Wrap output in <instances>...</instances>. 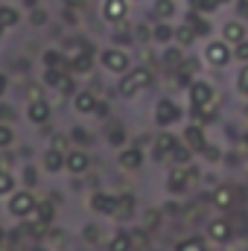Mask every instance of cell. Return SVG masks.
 Masks as SVG:
<instances>
[{
	"mask_svg": "<svg viewBox=\"0 0 248 251\" xmlns=\"http://www.w3.org/2000/svg\"><path fill=\"white\" fill-rule=\"evenodd\" d=\"M152 82H155V79H152V70H149V67H131V70H125L123 79L117 82V94H120L123 100H131V97H137L140 91H146Z\"/></svg>",
	"mask_w": 248,
	"mask_h": 251,
	"instance_id": "6da1fadb",
	"label": "cell"
},
{
	"mask_svg": "<svg viewBox=\"0 0 248 251\" xmlns=\"http://www.w3.org/2000/svg\"><path fill=\"white\" fill-rule=\"evenodd\" d=\"M35 204H38V199L32 196V190H15V193L9 196V213L18 216V219L32 216V213H35Z\"/></svg>",
	"mask_w": 248,
	"mask_h": 251,
	"instance_id": "7a4b0ae2",
	"label": "cell"
},
{
	"mask_svg": "<svg viewBox=\"0 0 248 251\" xmlns=\"http://www.w3.org/2000/svg\"><path fill=\"white\" fill-rule=\"evenodd\" d=\"M99 62H102V67H105L108 73H117V76H123L125 70H131V59H128V53H125L123 47H108V50H102V53H99Z\"/></svg>",
	"mask_w": 248,
	"mask_h": 251,
	"instance_id": "3957f363",
	"label": "cell"
},
{
	"mask_svg": "<svg viewBox=\"0 0 248 251\" xmlns=\"http://www.w3.org/2000/svg\"><path fill=\"white\" fill-rule=\"evenodd\" d=\"M187 97H190L193 108H210V102H213V85L204 82V79H193L190 88H187Z\"/></svg>",
	"mask_w": 248,
	"mask_h": 251,
	"instance_id": "277c9868",
	"label": "cell"
},
{
	"mask_svg": "<svg viewBox=\"0 0 248 251\" xmlns=\"http://www.w3.org/2000/svg\"><path fill=\"white\" fill-rule=\"evenodd\" d=\"M181 120V108L173 102V100H158L155 102V123L158 126H173V123H178Z\"/></svg>",
	"mask_w": 248,
	"mask_h": 251,
	"instance_id": "5b68a950",
	"label": "cell"
},
{
	"mask_svg": "<svg viewBox=\"0 0 248 251\" xmlns=\"http://www.w3.org/2000/svg\"><path fill=\"white\" fill-rule=\"evenodd\" d=\"M201 56H204V62L213 64V67H225V64L231 62V50H228L225 41H210Z\"/></svg>",
	"mask_w": 248,
	"mask_h": 251,
	"instance_id": "8992f818",
	"label": "cell"
},
{
	"mask_svg": "<svg viewBox=\"0 0 248 251\" xmlns=\"http://www.w3.org/2000/svg\"><path fill=\"white\" fill-rule=\"evenodd\" d=\"M88 207H91L94 213L114 216V210H117V196H114V193H91V199H88Z\"/></svg>",
	"mask_w": 248,
	"mask_h": 251,
	"instance_id": "52a82bcc",
	"label": "cell"
},
{
	"mask_svg": "<svg viewBox=\"0 0 248 251\" xmlns=\"http://www.w3.org/2000/svg\"><path fill=\"white\" fill-rule=\"evenodd\" d=\"M190 181H193V176H190V170H187V167H175L173 173H167V190H170L173 196L187 193Z\"/></svg>",
	"mask_w": 248,
	"mask_h": 251,
	"instance_id": "ba28073f",
	"label": "cell"
},
{
	"mask_svg": "<svg viewBox=\"0 0 248 251\" xmlns=\"http://www.w3.org/2000/svg\"><path fill=\"white\" fill-rule=\"evenodd\" d=\"M88 167H91V158H88V152H82V149H70V152L64 155V170H70L73 176H82V173H88Z\"/></svg>",
	"mask_w": 248,
	"mask_h": 251,
	"instance_id": "9c48e42d",
	"label": "cell"
},
{
	"mask_svg": "<svg viewBox=\"0 0 248 251\" xmlns=\"http://www.w3.org/2000/svg\"><path fill=\"white\" fill-rule=\"evenodd\" d=\"M102 15L111 24H123L125 15H128V0H105L102 3Z\"/></svg>",
	"mask_w": 248,
	"mask_h": 251,
	"instance_id": "30bf717a",
	"label": "cell"
},
{
	"mask_svg": "<svg viewBox=\"0 0 248 251\" xmlns=\"http://www.w3.org/2000/svg\"><path fill=\"white\" fill-rule=\"evenodd\" d=\"M67 67H70V73H91V67H94V50H79V53H70Z\"/></svg>",
	"mask_w": 248,
	"mask_h": 251,
	"instance_id": "8fae6325",
	"label": "cell"
},
{
	"mask_svg": "<svg viewBox=\"0 0 248 251\" xmlns=\"http://www.w3.org/2000/svg\"><path fill=\"white\" fill-rule=\"evenodd\" d=\"M117 164H120L123 170H140V167H143V149H140V146L123 149V152L117 155Z\"/></svg>",
	"mask_w": 248,
	"mask_h": 251,
	"instance_id": "7c38bea8",
	"label": "cell"
},
{
	"mask_svg": "<svg viewBox=\"0 0 248 251\" xmlns=\"http://www.w3.org/2000/svg\"><path fill=\"white\" fill-rule=\"evenodd\" d=\"M97 105H99V100L94 97V91H79V94L73 97V108H76L79 114H94Z\"/></svg>",
	"mask_w": 248,
	"mask_h": 251,
	"instance_id": "4fadbf2b",
	"label": "cell"
},
{
	"mask_svg": "<svg viewBox=\"0 0 248 251\" xmlns=\"http://www.w3.org/2000/svg\"><path fill=\"white\" fill-rule=\"evenodd\" d=\"M184 146L187 149H193V152H204L207 137H204V131H201L198 126H187L184 128Z\"/></svg>",
	"mask_w": 248,
	"mask_h": 251,
	"instance_id": "5bb4252c",
	"label": "cell"
},
{
	"mask_svg": "<svg viewBox=\"0 0 248 251\" xmlns=\"http://www.w3.org/2000/svg\"><path fill=\"white\" fill-rule=\"evenodd\" d=\"M26 117H29V123L41 126L50 120V105H47V100H38V102H29L26 105Z\"/></svg>",
	"mask_w": 248,
	"mask_h": 251,
	"instance_id": "9a60e30c",
	"label": "cell"
},
{
	"mask_svg": "<svg viewBox=\"0 0 248 251\" xmlns=\"http://www.w3.org/2000/svg\"><path fill=\"white\" fill-rule=\"evenodd\" d=\"M207 237H210L213 243H228V240H231V225H228L225 219H210Z\"/></svg>",
	"mask_w": 248,
	"mask_h": 251,
	"instance_id": "2e32d148",
	"label": "cell"
},
{
	"mask_svg": "<svg viewBox=\"0 0 248 251\" xmlns=\"http://www.w3.org/2000/svg\"><path fill=\"white\" fill-rule=\"evenodd\" d=\"M175 146H178V137H175V134H170V131L158 134V137H155V158H167Z\"/></svg>",
	"mask_w": 248,
	"mask_h": 251,
	"instance_id": "e0dca14e",
	"label": "cell"
},
{
	"mask_svg": "<svg viewBox=\"0 0 248 251\" xmlns=\"http://www.w3.org/2000/svg\"><path fill=\"white\" fill-rule=\"evenodd\" d=\"M64 155H67V152L47 149V152H44V170H47V173H53V176H56V173H62V170H64Z\"/></svg>",
	"mask_w": 248,
	"mask_h": 251,
	"instance_id": "ac0fdd59",
	"label": "cell"
},
{
	"mask_svg": "<svg viewBox=\"0 0 248 251\" xmlns=\"http://www.w3.org/2000/svg\"><path fill=\"white\" fill-rule=\"evenodd\" d=\"M184 24L190 26V29H193V35H210V32H213V26H210L204 18H198L196 12H187Z\"/></svg>",
	"mask_w": 248,
	"mask_h": 251,
	"instance_id": "d6986e66",
	"label": "cell"
},
{
	"mask_svg": "<svg viewBox=\"0 0 248 251\" xmlns=\"http://www.w3.org/2000/svg\"><path fill=\"white\" fill-rule=\"evenodd\" d=\"M134 213V196L131 193H120L117 196V210H114V216L117 219H128Z\"/></svg>",
	"mask_w": 248,
	"mask_h": 251,
	"instance_id": "ffe728a7",
	"label": "cell"
},
{
	"mask_svg": "<svg viewBox=\"0 0 248 251\" xmlns=\"http://www.w3.org/2000/svg\"><path fill=\"white\" fill-rule=\"evenodd\" d=\"M210 201H213L216 207H222V210H225V207H231V204H234V190H231V187H216L213 193H210Z\"/></svg>",
	"mask_w": 248,
	"mask_h": 251,
	"instance_id": "44dd1931",
	"label": "cell"
},
{
	"mask_svg": "<svg viewBox=\"0 0 248 251\" xmlns=\"http://www.w3.org/2000/svg\"><path fill=\"white\" fill-rule=\"evenodd\" d=\"M131 249H134V240H131V234H125V231L114 234V237L108 240V251H131Z\"/></svg>",
	"mask_w": 248,
	"mask_h": 251,
	"instance_id": "7402d4cb",
	"label": "cell"
},
{
	"mask_svg": "<svg viewBox=\"0 0 248 251\" xmlns=\"http://www.w3.org/2000/svg\"><path fill=\"white\" fill-rule=\"evenodd\" d=\"M64 79H67V70H56V67H44V79L41 85L44 88H59Z\"/></svg>",
	"mask_w": 248,
	"mask_h": 251,
	"instance_id": "603a6c76",
	"label": "cell"
},
{
	"mask_svg": "<svg viewBox=\"0 0 248 251\" xmlns=\"http://www.w3.org/2000/svg\"><path fill=\"white\" fill-rule=\"evenodd\" d=\"M243 35H246L243 24H237V21H228V24H225V44H228V41L243 44Z\"/></svg>",
	"mask_w": 248,
	"mask_h": 251,
	"instance_id": "cb8c5ba5",
	"label": "cell"
},
{
	"mask_svg": "<svg viewBox=\"0 0 248 251\" xmlns=\"http://www.w3.org/2000/svg\"><path fill=\"white\" fill-rule=\"evenodd\" d=\"M41 62L44 67H56V70H67V62H64V56L59 50H47L44 56H41Z\"/></svg>",
	"mask_w": 248,
	"mask_h": 251,
	"instance_id": "d4e9b609",
	"label": "cell"
},
{
	"mask_svg": "<svg viewBox=\"0 0 248 251\" xmlns=\"http://www.w3.org/2000/svg\"><path fill=\"white\" fill-rule=\"evenodd\" d=\"M152 38H155L158 44H167V41H173V38H175V29H173L170 24H158V26L152 29Z\"/></svg>",
	"mask_w": 248,
	"mask_h": 251,
	"instance_id": "484cf974",
	"label": "cell"
},
{
	"mask_svg": "<svg viewBox=\"0 0 248 251\" xmlns=\"http://www.w3.org/2000/svg\"><path fill=\"white\" fill-rule=\"evenodd\" d=\"M18 18H21V15H18V9H15V6H0V26H3V29L15 26V24H18Z\"/></svg>",
	"mask_w": 248,
	"mask_h": 251,
	"instance_id": "4316f807",
	"label": "cell"
},
{
	"mask_svg": "<svg viewBox=\"0 0 248 251\" xmlns=\"http://www.w3.org/2000/svg\"><path fill=\"white\" fill-rule=\"evenodd\" d=\"M32 216H38L44 225H50V222H53V216H56V210H53V204H50V201H38Z\"/></svg>",
	"mask_w": 248,
	"mask_h": 251,
	"instance_id": "83f0119b",
	"label": "cell"
},
{
	"mask_svg": "<svg viewBox=\"0 0 248 251\" xmlns=\"http://www.w3.org/2000/svg\"><path fill=\"white\" fill-rule=\"evenodd\" d=\"M170 158H173L178 167H187V164H190V158H193V149H187L184 143H178V146L170 152Z\"/></svg>",
	"mask_w": 248,
	"mask_h": 251,
	"instance_id": "f1b7e54d",
	"label": "cell"
},
{
	"mask_svg": "<svg viewBox=\"0 0 248 251\" xmlns=\"http://www.w3.org/2000/svg\"><path fill=\"white\" fill-rule=\"evenodd\" d=\"M187 3H190V9H193L196 15H210V12L219 6L216 0H187Z\"/></svg>",
	"mask_w": 248,
	"mask_h": 251,
	"instance_id": "f546056e",
	"label": "cell"
},
{
	"mask_svg": "<svg viewBox=\"0 0 248 251\" xmlns=\"http://www.w3.org/2000/svg\"><path fill=\"white\" fill-rule=\"evenodd\" d=\"M15 193V176L9 170H0V196H12Z\"/></svg>",
	"mask_w": 248,
	"mask_h": 251,
	"instance_id": "4dcf8cb0",
	"label": "cell"
},
{
	"mask_svg": "<svg viewBox=\"0 0 248 251\" xmlns=\"http://www.w3.org/2000/svg\"><path fill=\"white\" fill-rule=\"evenodd\" d=\"M155 15L158 18H173L175 15V0H155Z\"/></svg>",
	"mask_w": 248,
	"mask_h": 251,
	"instance_id": "1f68e13d",
	"label": "cell"
},
{
	"mask_svg": "<svg viewBox=\"0 0 248 251\" xmlns=\"http://www.w3.org/2000/svg\"><path fill=\"white\" fill-rule=\"evenodd\" d=\"M175 251H207V249H204V243H201L198 237H190V240H181V243L175 246Z\"/></svg>",
	"mask_w": 248,
	"mask_h": 251,
	"instance_id": "d6a6232c",
	"label": "cell"
},
{
	"mask_svg": "<svg viewBox=\"0 0 248 251\" xmlns=\"http://www.w3.org/2000/svg\"><path fill=\"white\" fill-rule=\"evenodd\" d=\"M15 143V131L9 123H0V149H9Z\"/></svg>",
	"mask_w": 248,
	"mask_h": 251,
	"instance_id": "836d02e7",
	"label": "cell"
},
{
	"mask_svg": "<svg viewBox=\"0 0 248 251\" xmlns=\"http://www.w3.org/2000/svg\"><path fill=\"white\" fill-rule=\"evenodd\" d=\"M161 62H164V67H181V50H167L161 56Z\"/></svg>",
	"mask_w": 248,
	"mask_h": 251,
	"instance_id": "e575fe53",
	"label": "cell"
},
{
	"mask_svg": "<svg viewBox=\"0 0 248 251\" xmlns=\"http://www.w3.org/2000/svg\"><path fill=\"white\" fill-rule=\"evenodd\" d=\"M111 41H114V47H125V44H131V35H128V32H125L123 26H120V29H114Z\"/></svg>",
	"mask_w": 248,
	"mask_h": 251,
	"instance_id": "d590c367",
	"label": "cell"
},
{
	"mask_svg": "<svg viewBox=\"0 0 248 251\" xmlns=\"http://www.w3.org/2000/svg\"><path fill=\"white\" fill-rule=\"evenodd\" d=\"M158 219H161V210H155V207H152V210H146V216H143V225L152 231V228H158Z\"/></svg>",
	"mask_w": 248,
	"mask_h": 251,
	"instance_id": "8d00e7d4",
	"label": "cell"
},
{
	"mask_svg": "<svg viewBox=\"0 0 248 251\" xmlns=\"http://www.w3.org/2000/svg\"><path fill=\"white\" fill-rule=\"evenodd\" d=\"M175 38H178V41H181V44H190V41H193V38H196V35H193V29H190V26H187V24H181V26H178V29H175Z\"/></svg>",
	"mask_w": 248,
	"mask_h": 251,
	"instance_id": "74e56055",
	"label": "cell"
},
{
	"mask_svg": "<svg viewBox=\"0 0 248 251\" xmlns=\"http://www.w3.org/2000/svg\"><path fill=\"white\" fill-rule=\"evenodd\" d=\"M108 143H111V146H123L125 143V131L123 128H111V131H108Z\"/></svg>",
	"mask_w": 248,
	"mask_h": 251,
	"instance_id": "f35d334b",
	"label": "cell"
},
{
	"mask_svg": "<svg viewBox=\"0 0 248 251\" xmlns=\"http://www.w3.org/2000/svg\"><path fill=\"white\" fill-rule=\"evenodd\" d=\"M26 100H29V102L44 100V97H41V85H26Z\"/></svg>",
	"mask_w": 248,
	"mask_h": 251,
	"instance_id": "ab89813d",
	"label": "cell"
},
{
	"mask_svg": "<svg viewBox=\"0 0 248 251\" xmlns=\"http://www.w3.org/2000/svg\"><path fill=\"white\" fill-rule=\"evenodd\" d=\"M24 181H26V190H29L38 181V170H35V167H26V170H24Z\"/></svg>",
	"mask_w": 248,
	"mask_h": 251,
	"instance_id": "60d3db41",
	"label": "cell"
},
{
	"mask_svg": "<svg viewBox=\"0 0 248 251\" xmlns=\"http://www.w3.org/2000/svg\"><path fill=\"white\" fill-rule=\"evenodd\" d=\"M237 88H240L243 94H248V67H243V70H240V79H237Z\"/></svg>",
	"mask_w": 248,
	"mask_h": 251,
	"instance_id": "b9f144b4",
	"label": "cell"
},
{
	"mask_svg": "<svg viewBox=\"0 0 248 251\" xmlns=\"http://www.w3.org/2000/svg\"><path fill=\"white\" fill-rule=\"evenodd\" d=\"M85 240L97 243V240H99V228H97V225H88V228H85Z\"/></svg>",
	"mask_w": 248,
	"mask_h": 251,
	"instance_id": "7bdbcfd3",
	"label": "cell"
},
{
	"mask_svg": "<svg viewBox=\"0 0 248 251\" xmlns=\"http://www.w3.org/2000/svg\"><path fill=\"white\" fill-rule=\"evenodd\" d=\"M50 149H59V152H64V149H67V137H64V134H56Z\"/></svg>",
	"mask_w": 248,
	"mask_h": 251,
	"instance_id": "ee69618b",
	"label": "cell"
},
{
	"mask_svg": "<svg viewBox=\"0 0 248 251\" xmlns=\"http://www.w3.org/2000/svg\"><path fill=\"white\" fill-rule=\"evenodd\" d=\"M204 158L207 161H219V149L216 146H204Z\"/></svg>",
	"mask_w": 248,
	"mask_h": 251,
	"instance_id": "f6af8a7d",
	"label": "cell"
},
{
	"mask_svg": "<svg viewBox=\"0 0 248 251\" xmlns=\"http://www.w3.org/2000/svg\"><path fill=\"white\" fill-rule=\"evenodd\" d=\"M12 117H15V111H12V108H6V105H0V120H3V123H9Z\"/></svg>",
	"mask_w": 248,
	"mask_h": 251,
	"instance_id": "bcb514c9",
	"label": "cell"
},
{
	"mask_svg": "<svg viewBox=\"0 0 248 251\" xmlns=\"http://www.w3.org/2000/svg\"><path fill=\"white\" fill-rule=\"evenodd\" d=\"M59 91L62 94H73V79H64L62 85H59Z\"/></svg>",
	"mask_w": 248,
	"mask_h": 251,
	"instance_id": "7dc6e473",
	"label": "cell"
},
{
	"mask_svg": "<svg viewBox=\"0 0 248 251\" xmlns=\"http://www.w3.org/2000/svg\"><path fill=\"white\" fill-rule=\"evenodd\" d=\"M67 9H85V0H64Z\"/></svg>",
	"mask_w": 248,
	"mask_h": 251,
	"instance_id": "c3c4849f",
	"label": "cell"
},
{
	"mask_svg": "<svg viewBox=\"0 0 248 251\" xmlns=\"http://www.w3.org/2000/svg\"><path fill=\"white\" fill-rule=\"evenodd\" d=\"M237 59H248V44H246V41L237 47Z\"/></svg>",
	"mask_w": 248,
	"mask_h": 251,
	"instance_id": "681fc988",
	"label": "cell"
},
{
	"mask_svg": "<svg viewBox=\"0 0 248 251\" xmlns=\"http://www.w3.org/2000/svg\"><path fill=\"white\" fill-rule=\"evenodd\" d=\"M134 32H137V38H140V41H146V38H149V29H146V26H143V24H140V26H137V29H134Z\"/></svg>",
	"mask_w": 248,
	"mask_h": 251,
	"instance_id": "f907efd6",
	"label": "cell"
},
{
	"mask_svg": "<svg viewBox=\"0 0 248 251\" xmlns=\"http://www.w3.org/2000/svg\"><path fill=\"white\" fill-rule=\"evenodd\" d=\"M6 88H9V76H6V73H0V97L6 94Z\"/></svg>",
	"mask_w": 248,
	"mask_h": 251,
	"instance_id": "816d5d0a",
	"label": "cell"
},
{
	"mask_svg": "<svg viewBox=\"0 0 248 251\" xmlns=\"http://www.w3.org/2000/svg\"><path fill=\"white\" fill-rule=\"evenodd\" d=\"M73 137H76V140H82V143H85V140H88V134H85V131H82V128H76V131H73Z\"/></svg>",
	"mask_w": 248,
	"mask_h": 251,
	"instance_id": "f5cc1de1",
	"label": "cell"
},
{
	"mask_svg": "<svg viewBox=\"0 0 248 251\" xmlns=\"http://www.w3.org/2000/svg\"><path fill=\"white\" fill-rule=\"evenodd\" d=\"M0 251H12V246H9V243L3 240V243H0Z\"/></svg>",
	"mask_w": 248,
	"mask_h": 251,
	"instance_id": "db71d44e",
	"label": "cell"
},
{
	"mask_svg": "<svg viewBox=\"0 0 248 251\" xmlns=\"http://www.w3.org/2000/svg\"><path fill=\"white\" fill-rule=\"evenodd\" d=\"M3 240H6V234H3V228H0V243H3Z\"/></svg>",
	"mask_w": 248,
	"mask_h": 251,
	"instance_id": "11a10c76",
	"label": "cell"
},
{
	"mask_svg": "<svg viewBox=\"0 0 248 251\" xmlns=\"http://www.w3.org/2000/svg\"><path fill=\"white\" fill-rule=\"evenodd\" d=\"M243 9H246V12H248V0H243Z\"/></svg>",
	"mask_w": 248,
	"mask_h": 251,
	"instance_id": "9f6ffc18",
	"label": "cell"
},
{
	"mask_svg": "<svg viewBox=\"0 0 248 251\" xmlns=\"http://www.w3.org/2000/svg\"><path fill=\"white\" fill-rule=\"evenodd\" d=\"M0 38H3V26H0Z\"/></svg>",
	"mask_w": 248,
	"mask_h": 251,
	"instance_id": "6f0895ef",
	"label": "cell"
},
{
	"mask_svg": "<svg viewBox=\"0 0 248 251\" xmlns=\"http://www.w3.org/2000/svg\"><path fill=\"white\" fill-rule=\"evenodd\" d=\"M246 117H248V105H246Z\"/></svg>",
	"mask_w": 248,
	"mask_h": 251,
	"instance_id": "680465c9",
	"label": "cell"
},
{
	"mask_svg": "<svg viewBox=\"0 0 248 251\" xmlns=\"http://www.w3.org/2000/svg\"><path fill=\"white\" fill-rule=\"evenodd\" d=\"M216 3H225V0H216Z\"/></svg>",
	"mask_w": 248,
	"mask_h": 251,
	"instance_id": "91938a15",
	"label": "cell"
},
{
	"mask_svg": "<svg viewBox=\"0 0 248 251\" xmlns=\"http://www.w3.org/2000/svg\"><path fill=\"white\" fill-rule=\"evenodd\" d=\"M131 251H137V249H131Z\"/></svg>",
	"mask_w": 248,
	"mask_h": 251,
	"instance_id": "94428289",
	"label": "cell"
}]
</instances>
